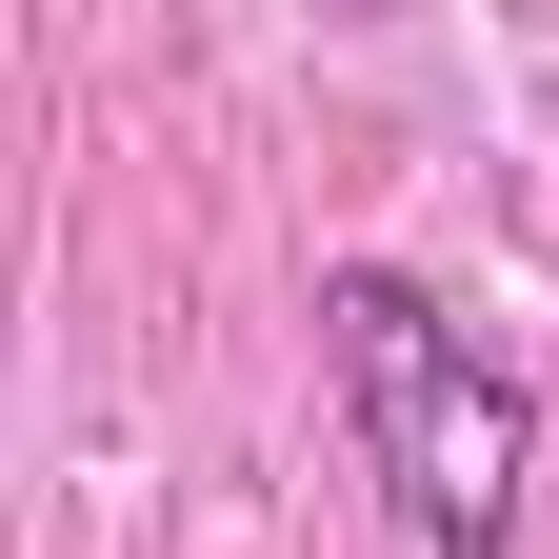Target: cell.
Returning a JSON list of instances; mask_svg holds the SVG:
<instances>
[{
	"label": "cell",
	"mask_w": 559,
	"mask_h": 559,
	"mask_svg": "<svg viewBox=\"0 0 559 559\" xmlns=\"http://www.w3.org/2000/svg\"><path fill=\"white\" fill-rule=\"evenodd\" d=\"M320 380L419 559H520L539 400H520V360H479V320H440L400 260H320Z\"/></svg>",
	"instance_id": "obj_1"
}]
</instances>
